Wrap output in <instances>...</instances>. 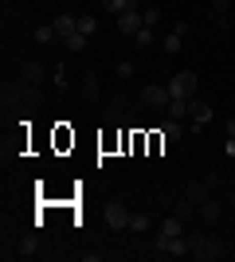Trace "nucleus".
<instances>
[{
	"label": "nucleus",
	"mask_w": 235,
	"mask_h": 262,
	"mask_svg": "<svg viewBox=\"0 0 235 262\" xmlns=\"http://www.w3.org/2000/svg\"><path fill=\"white\" fill-rule=\"evenodd\" d=\"M0 94H4V110L12 106V102H32L35 94H39V86H32V82H24V78H4V90H0Z\"/></svg>",
	"instance_id": "f257e3e1"
},
{
	"label": "nucleus",
	"mask_w": 235,
	"mask_h": 262,
	"mask_svg": "<svg viewBox=\"0 0 235 262\" xmlns=\"http://www.w3.org/2000/svg\"><path fill=\"white\" fill-rule=\"evenodd\" d=\"M196 86H200L196 71H180V75H173V82H168V94H173V98H184V102H192Z\"/></svg>",
	"instance_id": "f03ea898"
},
{
	"label": "nucleus",
	"mask_w": 235,
	"mask_h": 262,
	"mask_svg": "<svg viewBox=\"0 0 235 262\" xmlns=\"http://www.w3.org/2000/svg\"><path fill=\"white\" fill-rule=\"evenodd\" d=\"M51 149H55L59 157H71V149H75V129H71L67 121H55V125H51Z\"/></svg>",
	"instance_id": "7ed1b4c3"
},
{
	"label": "nucleus",
	"mask_w": 235,
	"mask_h": 262,
	"mask_svg": "<svg viewBox=\"0 0 235 262\" xmlns=\"http://www.w3.org/2000/svg\"><path fill=\"white\" fill-rule=\"evenodd\" d=\"M157 251L168 254V258H184V254H188V235H173V239H168V235L157 231Z\"/></svg>",
	"instance_id": "20e7f679"
},
{
	"label": "nucleus",
	"mask_w": 235,
	"mask_h": 262,
	"mask_svg": "<svg viewBox=\"0 0 235 262\" xmlns=\"http://www.w3.org/2000/svg\"><path fill=\"white\" fill-rule=\"evenodd\" d=\"M102 223H106L110 231H122V227H130V211H125V204L110 200V204L102 208Z\"/></svg>",
	"instance_id": "39448f33"
},
{
	"label": "nucleus",
	"mask_w": 235,
	"mask_h": 262,
	"mask_svg": "<svg viewBox=\"0 0 235 262\" xmlns=\"http://www.w3.org/2000/svg\"><path fill=\"white\" fill-rule=\"evenodd\" d=\"M141 106H149V110H165L168 102H173V94H168V86H157V82H149L145 90H141Z\"/></svg>",
	"instance_id": "423d86ee"
},
{
	"label": "nucleus",
	"mask_w": 235,
	"mask_h": 262,
	"mask_svg": "<svg viewBox=\"0 0 235 262\" xmlns=\"http://www.w3.org/2000/svg\"><path fill=\"white\" fill-rule=\"evenodd\" d=\"M145 28V16H141V8H125L122 16H118V32L122 35H137Z\"/></svg>",
	"instance_id": "0eeeda50"
},
{
	"label": "nucleus",
	"mask_w": 235,
	"mask_h": 262,
	"mask_svg": "<svg viewBox=\"0 0 235 262\" xmlns=\"http://www.w3.org/2000/svg\"><path fill=\"white\" fill-rule=\"evenodd\" d=\"M188 121H192V129L200 133L204 125L212 121V106H208V102H200V98H192V102H188Z\"/></svg>",
	"instance_id": "6e6552de"
},
{
	"label": "nucleus",
	"mask_w": 235,
	"mask_h": 262,
	"mask_svg": "<svg viewBox=\"0 0 235 262\" xmlns=\"http://www.w3.org/2000/svg\"><path fill=\"white\" fill-rule=\"evenodd\" d=\"M20 78H24V82H32V86H44L47 67H44V63H35V59H20Z\"/></svg>",
	"instance_id": "1a4fd4ad"
},
{
	"label": "nucleus",
	"mask_w": 235,
	"mask_h": 262,
	"mask_svg": "<svg viewBox=\"0 0 235 262\" xmlns=\"http://www.w3.org/2000/svg\"><path fill=\"white\" fill-rule=\"evenodd\" d=\"M224 254H227L224 235H208V243H204V251H200V262H216V258H224Z\"/></svg>",
	"instance_id": "9d476101"
},
{
	"label": "nucleus",
	"mask_w": 235,
	"mask_h": 262,
	"mask_svg": "<svg viewBox=\"0 0 235 262\" xmlns=\"http://www.w3.org/2000/svg\"><path fill=\"white\" fill-rule=\"evenodd\" d=\"M196 215H200L204 223H212V227H216V223L224 219V204H220V200H212V196H208V200H204V204H200V208H196Z\"/></svg>",
	"instance_id": "9b49d317"
},
{
	"label": "nucleus",
	"mask_w": 235,
	"mask_h": 262,
	"mask_svg": "<svg viewBox=\"0 0 235 262\" xmlns=\"http://www.w3.org/2000/svg\"><path fill=\"white\" fill-rule=\"evenodd\" d=\"M51 28H55L59 39H67V35H75V32H78V16L63 12V16H55V20H51Z\"/></svg>",
	"instance_id": "f8f14e48"
},
{
	"label": "nucleus",
	"mask_w": 235,
	"mask_h": 262,
	"mask_svg": "<svg viewBox=\"0 0 235 262\" xmlns=\"http://www.w3.org/2000/svg\"><path fill=\"white\" fill-rule=\"evenodd\" d=\"M184 196H188L192 204H196V208H200L204 200L212 196V184H208V180H192V184H184Z\"/></svg>",
	"instance_id": "ddd939ff"
},
{
	"label": "nucleus",
	"mask_w": 235,
	"mask_h": 262,
	"mask_svg": "<svg viewBox=\"0 0 235 262\" xmlns=\"http://www.w3.org/2000/svg\"><path fill=\"white\" fill-rule=\"evenodd\" d=\"M82 98H87V102H98L102 98V86H98V75H94V71L82 75Z\"/></svg>",
	"instance_id": "4468645a"
},
{
	"label": "nucleus",
	"mask_w": 235,
	"mask_h": 262,
	"mask_svg": "<svg viewBox=\"0 0 235 262\" xmlns=\"http://www.w3.org/2000/svg\"><path fill=\"white\" fill-rule=\"evenodd\" d=\"M161 235H168V239H173V235H184V219L180 215H165L161 219Z\"/></svg>",
	"instance_id": "2eb2a0df"
},
{
	"label": "nucleus",
	"mask_w": 235,
	"mask_h": 262,
	"mask_svg": "<svg viewBox=\"0 0 235 262\" xmlns=\"http://www.w3.org/2000/svg\"><path fill=\"white\" fill-rule=\"evenodd\" d=\"M173 215H180L184 223H188L192 215H196V204H192L188 196H180V200H173Z\"/></svg>",
	"instance_id": "dca6fc26"
},
{
	"label": "nucleus",
	"mask_w": 235,
	"mask_h": 262,
	"mask_svg": "<svg viewBox=\"0 0 235 262\" xmlns=\"http://www.w3.org/2000/svg\"><path fill=\"white\" fill-rule=\"evenodd\" d=\"M204 243H208V235H200V231H192V235H188V254H192L196 262H200V251H204Z\"/></svg>",
	"instance_id": "f3484780"
},
{
	"label": "nucleus",
	"mask_w": 235,
	"mask_h": 262,
	"mask_svg": "<svg viewBox=\"0 0 235 262\" xmlns=\"http://www.w3.org/2000/svg\"><path fill=\"white\" fill-rule=\"evenodd\" d=\"M168 118L184 121V118H188V102H184V98H173V102H168Z\"/></svg>",
	"instance_id": "a211bd4d"
},
{
	"label": "nucleus",
	"mask_w": 235,
	"mask_h": 262,
	"mask_svg": "<svg viewBox=\"0 0 235 262\" xmlns=\"http://www.w3.org/2000/svg\"><path fill=\"white\" fill-rule=\"evenodd\" d=\"M161 133H165V141H177V137H180V121H177V118L161 121Z\"/></svg>",
	"instance_id": "6ab92c4d"
},
{
	"label": "nucleus",
	"mask_w": 235,
	"mask_h": 262,
	"mask_svg": "<svg viewBox=\"0 0 235 262\" xmlns=\"http://www.w3.org/2000/svg\"><path fill=\"white\" fill-rule=\"evenodd\" d=\"M39 251H44V247H39V239H24L16 254H20V258H32V254H39Z\"/></svg>",
	"instance_id": "aec40b11"
},
{
	"label": "nucleus",
	"mask_w": 235,
	"mask_h": 262,
	"mask_svg": "<svg viewBox=\"0 0 235 262\" xmlns=\"http://www.w3.org/2000/svg\"><path fill=\"white\" fill-rule=\"evenodd\" d=\"M180 47H184V35H177V32H168V35H165V55H177Z\"/></svg>",
	"instance_id": "412c9836"
},
{
	"label": "nucleus",
	"mask_w": 235,
	"mask_h": 262,
	"mask_svg": "<svg viewBox=\"0 0 235 262\" xmlns=\"http://www.w3.org/2000/svg\"><path fill=\"white\" fill-rule=\"evenodd\" d=\"M78 32L94 35V32H98V16H78Z\"/></svg>",
	"instance_id": "4be33fe9"
},
{
	"label": "nucleus",
	"mask_w": 235,
	"mask_h": 262,
	"mask_svg": "<svg viewBox=\"0 0 235 262\" xmlns=\"http://www.w3.org/2000/svg\"><path fill=\"white\" fill-rule=\"evenodd\" d=\"M87 39H90V35L75 32V35H67V39H63V43H67V51H82V47H87Z\"/></svg>",
	"instance_id": "5701e85b"
},
{
	"label": "nucleus",
	"mask_w": 235,
	"mask_h": 262,
	"mask_svg": "<svg viewBox=\"0 0 235 262\" xmlns=\"http://www.w3.org/2000/svg\"><path fill=\"white\" fill-rule=\"evenodd\" d=\"M130 8V0H102V12H114V16H122Z\"/></svg>",
	"instance_id": "b1692460"
},
{
	"label": "nucleus",
	"mask_w": 235,
	"mask_h": 262,
	"mask_svg": "<svg viewBox=\"0 0 235 262\" xmlns=\"http://www.w3.org/2000/svg\"><path fill=\"white\" fill-rule=\"evenodd\" d=\"M208 16H231V0H212V12Z\"/></svg>",
	"instance_id": "393cba45"
},
{
	"label": "nucleus",
	"mask_w": 235,
	"mask_h": 262,
	"mask_svg": "<svg viewBox=\"0 0 235 262\" xmlns=\"http://www.w3.org/2000/svg\"><path fill=\"white\" fill-rule=\"evenodd\" d=\"M149 223H153V219L141 215V211H137V215H130V227H134V231H149Z\"/></svg>",
	"instance_id": "a878e982"
},
{
	"label": "nucleus",
	"mask_w": 235,
	"mask_h": 262,
	"mask_svg": "<svg viewBox=\"0 0 235 262\" xmlns=\"http://www.w3.org/2000/svg\"><path fill=\"white\" fill-rule=\"evenodd\" d=\"M35 43H51V39H55V28H35Z\"/></svg>",
	"instance_id": "bb28decb"
},
{
	"label": "nucleus",
	"mask_w": 235,
	"mask_h": 262,
	"mask_svg": "<svg viewBox=\"0 0 235 262\" xmlns=\"http://www.w3.org/2000/svg\"><path fill=\"white\" fill-rule=\"evenodd\" d=\"M134 43L137 47H149V43H153V28H141V32L134 35Z\"/></svg>",
	"instance_id": "cd10ccee"
},
{
	"label": "nucleus",
	"mask_w": 235,
	"mask_h": 262,
	"mask_svg": "<svg viewBox=\"0 0 235 262\" xmlns=\"http://www.w3.org/2000/svg\"><path fill=\"white\" fill-rule=\"evenodd\" d=\"M134 78V63H118V82H130Z\"/></svg>",
	"instance_id": "c85d7f7f"
},
{
	"label": "nucleus",
	"mask_w": 235,
	"mask_h": 262,
	"mask_svg": "<svg viewBox=\"0 0 235 262\" xmlns=\"http://www.w3.org/2000/svg\"><path fill=\"white\" fill-rule=\"evenodd\" d=\"M141 16H145V28H157V20H161V12H157V8H145Z\"/></svg>",
	"instance_id": "c756f323"
},
{
	"label": "nucleus",
	"mask_w": 235,
	"mask_h": 262,
	"mask_svg": "<svg viewBox=\"0 0 235 262\" xmlns=\"http://www.w3.org/2000/svg\"><path fill=\"white\" fill-rule=\"evenodd\" d=\"M212 24H216V28H224V32H227V28H231V16H212Z\"/></svg>",
	"instance_id": "7c9ffc66"
},
{
	"label": "nucleus",
	"mask_w": 235,
	"mask_h": 262,
	"mask_svg": "<svg viewBox=\"0 0 235 262\" xmlns=\"http://www.w3.org/2000/svg\"><path fill=\"white\" fill-rule=\"evenodd\" d=\"M224 153H227V157H235V137H227V141H224Z\"/></svg>",
	"instance_id": "2f4dec72"
},
{
	"label": "nucleus",
	"mask_w": 235,
	"mask_h": 262,
	"mask_svg": "<svg viewBox=\"0 0 235 262\" xmlns=\"http://www.w3.org/2000/svg\"><path fill=\"white\" fill-rule=\"evenodd\" d=\"M227 137H235V118H231V121H227Z\"/></svg>",
	"instance_id": "473e14b6"
},
{
	"label": "nucleus",
	"mask_w": 235,
	"mask_h": 262,
	"mask_svg": "<svg viewBox=\"0 0 235 262\" xmlns=\"http://www.w3.org/2000/svg\"><path fill=\"white\" fill-rule=\"evenodd\" d=\"M130 8H141V0H130Z\"/></svg>",
	"instance_id": "72a5a7b5"
},
{
	"label": "nucleus",
	"mask_w": 235,
	"mask_h": 262,
	"mask_svg": "<svg viewBox=\"0 0 235 262\" xmlns=\"http://www.w3.org/2000/svg\"><path fill=\"white\" fill-rule=\"evenodd\" d=\"M231 208H235V188H231Z\"/></svg>",
	"instance_id": "f704fd0d"
},
{
	"label": "nucleus",
	"mask_w": 235,
	"mask_h": 262,
	"mask_svg": "<svg viewBox=\"0 0 235 262\" xmlns=\"http://www.w3.org/2000/svg\"><path fill=\"white\" fill-rule=\"evenodd\" d=\"M231 28H235V12H231Z\"/></svg>",
	"instance_id": "c9c22d12"
}]
</instances>
